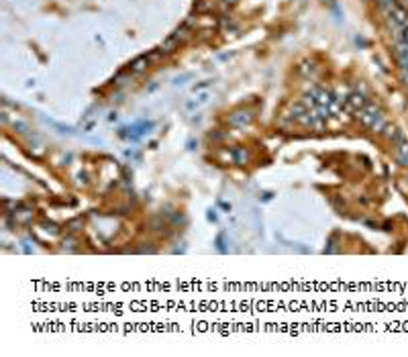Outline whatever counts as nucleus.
<instances>
[{
	"label": "nucleus",
	"instance_id": "1",
	"mask_svg": "<svg viewBox=\"0 0 408 357\" xmlns=\"http://www.w3.org/2000/svg\"><path fill=\"white\" fill-rule=\"evenodd\" d=\"M359 116H361V121H363L369 129H373V131H382V129L388 127L384 114H382L378 108H375L373 104H369V102L359 110Z\"/></svg>",
	"mask_w": 408,
	"mask_h": 357
},
{
	"label": "nucleus",
	"instance_id": "2",
	"mask_svg": "<svg viewBox=\"0 0 408 357\" xmlns=\"http://www.w3.org/2000/svg\"><path fill=\"white\" fill-rule=\"evenodd\" d=\"M402 80H404V84L408 86V70H402Z\"/></svg>",
	"mask_w": 408,
	"mask_h": 357
}]
</instances>
